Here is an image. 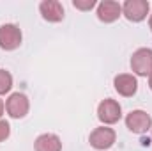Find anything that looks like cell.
Instances as JSON below:
<instances>
[{
  "instance_id": "6da1fadb",
  "label": "cell",
  "mask_w": 152,
  "mask_h": 151,
  "mask_svg": "<svg viewBox=\"0 0 152 151\" xmlns=\"http://www.w3.org/2000/svg\"><path fill=\"white\" fill-rule=\"evenodd\" d=\"M122 16L131 23H140L151 16L149 0H126L122 4Z\"/></svg>"
},
{
  "instance_id": "7a4b0ae2",
  "label": "cell",
  "mask_w": 152,
  "mask_h": 151,
  "mask_svg": "<svg viewBox=\"0 0 152 151\" xmlns=\"http://www.w3.org/2000/svg\"><path fill=\"white\" fill-rule=\"evenodd\" d=\"M131 71L134 76H151L152 75V50L138 48L131 55Z\"/></svg>"
},
{
  "instance_id": "3957f363",
  "label": "cell",
  "mask_w": 152,
  "mask_h": 151,
  "mask_svg": "<svg viewBox=\"0 0 152 151\" xmlns=\"http://www.w3.org/2000/svg\"><path fill=\"white\" fill-rule=\"evenodd\" d=\"M115 141H117L115 130L110 128V126H104V124L94 128V130L90 132V135H88V144L97 151L110 150V148L115 144Z\"/></svg>"
},
{
  "instance_id": "277c9868",
  "label": "cell",
  "mask_w": 152,
  "mask_h": 151,
  "mask_svg": "<svg viewBox=\"0 0 152 151\" xmlns=\"http://www.w3.org/2000/svg\"><path fill=\"white\" fill-rule=\"evenodd\" d=\"M23 34L16 23H4L0 25V48L5 52H14L21 46Z\"/></svg>"
},
{
  "instance_id": "5b68a950",
  "label": "cell",
  "mask_w": 152,
  "mask_h": 151,
  "mask_svg": "<svg viewBox=\"0 0 152 151\" xmlns=\"http://www.w3.org/2000/svg\"><path fill=\"white\" fill-rule=\"evenodd\" d=\"M97 119L104 126H112L122 119V107L113 98H106L97 105Z\"/></svg>"
},
{
  "instance_id": "8992f818",
  "label": "cell",
  "mask_w": 152,
  "mask_h": 151,
  "mask_svg": "<svg viewBox=\"0 0 152 151\" xmlns=\"http://www.w3.org/2000/svg\"><path fill=\"white\" fill-rule=\"evenodd\" d=\"M126 128H127L131 133H136V135L147 133L149 130H152L151 114H147L145 110H142V109L131 110V112L126 115Z\"/></svg>"
},
{
  "instance_id": "52a82bcc",
  "label": "cell",
  "mask_w": 152,
  "mask_h": 151,
  "mask_svg": "<svg viewBox=\"0 0 152 151\" xmlns=\"http://www.w3.org/2000/svg\"><path fill=\"white\" fill-rule=\"evenodd\" d=\"M30 110V101L28 96L23 93H12L5 100V112L12 119H23Z\"/></svg>"
},
{
  "instance_id": "ba28073f",
  "label": "cell",
  "mask_w": 152,
  "mask_h": 151,
  "mask_svg": "<svg viewBox=\"0 0 152 151\" xmlns=\"http://www.w3.org/2000/svg\"><path fill=\"white\" fill-rule=\"evenodd\" d=\"M39 13L44 21L48 23H60L66 16L64 5L58 0H42L39 4Z\"/></svg>"
},
{
  "instance_id": "9c48e42d",
  "label": "cell",
  "mask_w": 152,
  "mask_h": 151,
  "mask_svg": "<svg viewBox=\"0 0 152 151\" xmlns=\"http://www.w3.org/2000/svg\"><path fill=\"white\" fill-rule=\"evenodd\" d=\"M115 91L124 98H133L138 91V78L133 73H120L113 78Z\"/></svg>"
},
{
  "instance_id": "30bf717a",
  "label": "cell",
  "mask_w": 152,
  "mask_h": 151,
  "mask_svg": "<svg viewBox=\"0 0 152 151\" xmlns=\"http://www.w3.org/2000/svg\"><path fill=\"white\" fill-rule=\"evenodd\" d=\"M97 20L103 23H113L122 16V5L115 0H103L97 4Z\"/></svg>"
},
{
  "instance_id": "8fae6325",
  "label": "cell",
  "mask_w": 152,
  "mask_h": 151,
  "mask_svg": "<svg viewBox=\"0 0 152 151\" xmlns=\"http://www.w3.org/2000/svg\"><path fill=\"white\" fill-rule=\"evenodd\" d=\"M34 151H62V141L55 133H41L34 141Z\"/></svg>"
},
{
  "instance_id": "7c38bea8",
  "label": "cell",
  "mask_w": 152,
  "mask_h": 151,
  "mask_svg": "<svg viewBox=\"0 0 152 151\" xmlns=\"http://www.w3.org/2000/svg\"><path fill=\"white\" fill-rule=\"evenodd\" d=\"M11 89H12V75L7 70L0 68V96L11 93Z\"/></svg>"
},
{
  "instance_id": "4fadbf2b",
  "label": "cell",
  "mask_w": 152,
  "mask_h": 151,
  "mask_svg": "<svg viewBox=\"0 0 152 151\" xmlns=\"http://www.w3.org/2000/svg\"><path fill=\"white\" fill-rule=\"evenodd\" d=\"M73 7L78 9V11L87 13V11H90L94 7H97V2L96 0H73Z\"/></svg>"
},
{
  "instance_id": "5bb4252c",
  "label": "cell",
  "mask_w": 152,
  "mask_h": 151,
  "mask_svg": "<svg viewBox=\"0 0 152 151\" xmlns=\"http://www.w3.org/2000/svg\"><path fill=\"white\" fill-rule=\"evenodd\" d=\"M9 135H11V124H9L5 119H2V121H0V142L7 141Z\"/></svg>"
},
{
  "instance_id": "9a60e30c",
  "label": "cell",
  "mask_w": 152,
  "mask_h": 151,
  "mask_svg": "<svg viewBox=\"0 0 152 151\" xmlns=\"http://www.w3.org/2000/svg\"><path fill=\"white\" fill-rule=\"evenodd\" d=\"M4 112H5V101L0 98V121H2V115H4Z\"/></svg>"
},
{
  "instance_id": "2e32d148",
  "label": "cell",
  "mask_w": 152,
  "mask_h": 151,
  "mask_svg": "<svg viewBox=\"0 0 152 151\" xmlns=\"http://www.w3.org/2000/svg\"><path fill=\"white\" fill-rule=\"evenodd\" d=\"M149 29H151V32H152V13H151V16H149Z\"/></svg>"
},
{
  "instance_id": "e0dca14e",
  "label": "cell",
  "mask_w": 152,
  "mask_h": 151,
  "mask_svg": "<svg viewBox=\"0 0 152 151\" xmlns=\"http://www.w3.org/2000/svg\"><path fill=\"white\" fill-rule=\"evenodd\" d=\"M149 87H151V91H152V75L149 76Z\"/></svg>"
}]
</instances>
